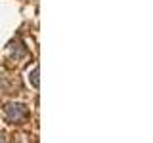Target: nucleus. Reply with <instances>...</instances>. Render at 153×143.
<instances>
[{"label":"nucleus","mask_w":153,"mask_h":143,"mask_svg":"<svg viewBox=\"0 0 153 143\" xmlns=\"http://www.w3.org/2000/svg\"><path fill=\"white\" fill-rule=\"evenodd\" d=\"M0 143H8V141H6V137H4V136H0Z\"/></svg>","instance_id":"nucleus-4"},{"label":"nucleus","mask_w":153,"mask_h":143,"mask_svg":"<svg viewBox=\"0 0 153 143\" xmlns=\"http://www.w3.org/2000/svg\"><path fill=\"white\" fill-rule=\"evenodd\" d=\"M29 80H31V84L35 86V88H38V67H35V69L29 73Z\"/></svg>","instance_id":"nucleus-3"},{"label":"nucleus","mask_w":153,"mask_h":143,"mask_svg":"<svg viewBox=\"0 0 153 143\" xmlns=\"http://www.w3.org/2000/svg\"><path fill=\"white\" fill-rule=\"evenodd\" d=\"M10 50H12V57H16V59H21V57H25V55H27V48H25V44H23L19 38L12 42Z\"/></svg>","instance_id":"nucleus-2"},{"label":"nucleus","mask_w":153,"mask_h":143,"mask_svg":"<svg viewBox=\"0 0 153 143\" xmlns=\"http://www.w3.org/2000/svg\"><path fill=\"white\" fill-rule=\"evenodd\" d=\"M4 111H6V116H8V120L12 122V124H23V122L29 118V109H27V105L17 103V101L8 103L6 107H4Z\"/></svg>","instance_id":"nucleus-1"}]
</instances>
